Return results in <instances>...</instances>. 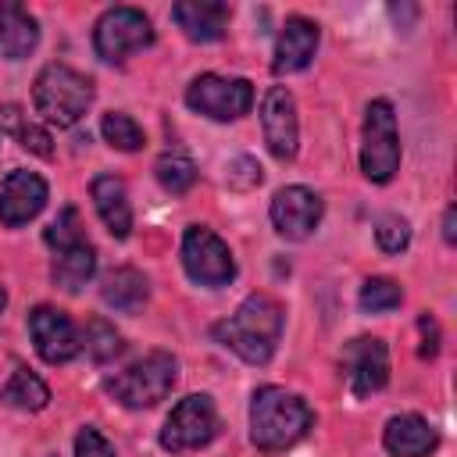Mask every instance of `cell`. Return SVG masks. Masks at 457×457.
<instances>
[{
  "label": "cell",
  "mask_w": 457,
  "mask_h": 457,
  "mask_svg": "<svg viewBox=\"0 0 457 457\" xmlns=\"http://www.w3.org/2000/svg\"><path fill=\"white\" fill-rule=\"evenodd\" d=\"M211 336L246 364H268L282 336V303L268 293H250L228 318H221Z\"/></svg>",
  "instance_id": "cell-1"
},
{
  "label": "cell",
  "mask_w": 457,
  "mask_h": 457,
  "mask_svg": "<svg viewBox=\"0 0 457 457\" xmlns=\"http://www.w3.org/2000/svg\"><path fill=\"white\" fill-rule=\"evenodd\" d=\"M314 428V411L303 396L282 386H261L250 396V439L261 453H282Z\"/></svg>",
  "instance_id": "cell-2"
},
{
  "label": "cell",
  "mask_w": 457,
  "mask_h": 457,
  "mask_svg": "<svg viewBox=\"0 0 457 457\" xmlns=\"http://www.w3.org/2000/svg\"><path fill=\"white\" fill-rule=\"evenodd\" d=\"M93 96H96L93 79L75 71L71 64H46L32 86L36 114H43V121L57 125V129L79 125L86 118V111L93 107Z\"/></svg>",
  "instance_id": "cell-3"
},
{
  "label": "cell",
  "mask_w": 457,
  "mask_h": 457,
  "mask_svg": "<svg viewBox=\"0 0 457 457\" xmlns=\"http://www.w3.org/2000/svg\"><path fill=\"white\" fill-rule=\"evenodd\" d=\"M175 382H179V361H175V353L154 350L143 361H136L125 371H118L114 378H107V393L121 407H129V411H146V407L161 403L171 393Z\"/></svg>",
  "instance_id": "cell-4"
},
{
  "label": "cell",
  "mask_w": 457,
  "mask_h": 457,
  "mask_svg": "<svg viewBox=\"0 0 457 457\" xmlns=\"http://www.w3.org/2000/svg\"><path fill=\"white\" fill-rule=\"evenodd\" d=\"M361 171L368 182L386 186L400 171V132L396 114L386 96L371 100L364 111V132H361Z\"/></svg>",
  "instance_id": "cell-5"
},
{
  "label": "cell",
  "mask_w": 457,
  "mask_h": 457,
  "mask_svg": "<svg viewBox=\"0 0 457 457\" xmlns=\"http://www.w3.org/2000/svg\"><path fill=\"white\" fill-rule=\"evenodd\" d=\"M182 268L196 286L221 289L236 278V257L228 243L207 228V225H189L182 236Z\"/></svg>",
  "instance_id": "cell-6"
},
{
  "label": "cell",
  "mask_w": 457,
  "mask_h": 457,
  "mask_svg": "<svg viewBox=\"0 0 457 457\" xmlns=\"http://www.w3.org/2000/svg\"><path fill=\"white\" fill-rule=\"evenodd\" d=\"M154 43V25L139 7H111L93 29V50L107 64L129 61V54Z\"/></svg>",
  "instance_id": "cell-7"
},
{
  "label": "cell",
  "mask_w": 457,
  "mask_h": 457,
  "mask_svg": "<svg viewBox=\"0 0 457 457\" xmlns=\"http://www.w3.org/2000/svg\"><path fill=\"white\" fill-rule=\"evenodd\" d=\"M218 436V407L207 393H189L186 400H179L161 428V446L168 453H186V450H200Z\"/></svg>",
  "instance_id": "cell-8"
},
{
  "label": "cell",
  "mask_w": 457,
  "mask_h": 457,
  "mask_svg": "<svg viewBox=\"0 0 457 457\" xmlns=\"http://www.w3.org/2000/svg\"><path fill=\"white\" fill-rule=\"evenodd\" d=\"M186 104H189V111H196L204 118L236 121V118L250 114V107H253V86L246 79H228V75L204 71V75H196L189 82Z\"/></svg>",
  "instance_id": "cell-9"
},
{
  "label": "cell",
  "mask_w": 457,
  "mask_h": 457,
  "mask_svg": "<svg viewBox=\"0 0 457 457\" xmlns=\"http://www.w3.org/2000/svg\"><path fill=\"white\" fill-rule=\"evenodd\" d=\"M29 336L36 343V353L46 364H68L82 350V339H79L71 318L50 303H39L29 311Z\"/></svg>",
  "instance_id": "cell-10"
},
{
  "label": "cell",
  "mask_w": 457,
  "mask_h": 457,
  "mask_svg": "<svg viewBox=\"0 0 457 457\" xmlns=\"http://www.w3.org/2000/svg\"><path fill=\"white\" fill-rule=\"evenodd\" d=\"M261 129L264 143L275 161H293L300 150V121H296V100L286 86H271L261 100Z\"/></svg>",
  "instance_id": "cell-11"
},
{
  "label": "cell",
  "mask_w": 457,
  "mask_h": 457,
  "mask_svg": "<svg viewBox=\"0 0 457 457\" xmlns=\"http://www.w3.org/2000/svg\"><path fill=\"white\" fill-rule=\"evenodd\" d=\"M321 211H325L321 196H318L314 189H307V186H286V189H278V193L271 196V207H268L275 232H278L282 239H289V243L307 239V236L318 228Z\"/></svg>",
  "instance_id": "cell-12"
},
{
  "label": "cell",
  "mask_w": 457,
  "mask_h": 457,
  "mask_svg": "<svg viewBox=\"0 0 457 457\" xmlns=\"http://www.w3.org/2000/svg\"><path fill=\"white\" fill-rule=\"evenodd\" d=\"M343 371L353 396H371L389 382V350L375 336H357L343 350Z\"/></svg>",
  "instance_id": "cell-13"
},
{
  "label": "cell",
  "mask_w": 457,
  "mask_h": 457,
  "mask_svg": "<svg viewBox=\"0 0 457 457\" xmlns=\"http://www.w3.org/2000/svg\"><path fill=\"white\" fill-rule=\"evenodd\" d=\"M46 182L36 175V171H11L4 182H0V225L7 228H18L25 221H32L43 207H46Z\"/></svg>",
  "instance_id": "cell-14"
},
{
  "label": "cell",
  "mask_w": 457,
  "mask_h": 457,
  "mask_svg": "<svg viewBox=\"0 0 457 457\" xmlns=\"http://www.w3.org/2000/svg\"><path fill=\"white\" fill-rule=\"evenodd\" d=\"M318 25L303 14H293L286 18L278 39H275V54H271V71L275 75H293V71H303L311 61H314V50H318Z\"/></svg>",
  "instance_id": "cell-15"
},
{
  "label": "cell",
  "mask_w": 457,
  "mask_h": 457,
  "mask_svg": "<svg viewBox=\"0 0 457 457\" xmlns=\"http://www.w3.org/2000/svg\"><path fill=\"white\" fill-rule=\"evenodd\" d=\"M175 25L186 32V39L193 43H214L225 36L232 7L225 0H182L171 7Z\"/></svg>",
  "instance_id": "cell-16"
},
{
  "label": "cell",
  "mask_w": 457,
  "mask_h": 457,
  "mask_svg": "<svg viewBox=\"0 0 457 457\" xmlns=\"http://www.w3.org/2000/svg\"><path fill=\"white\" fill-rule=\"evenodd\" d=\"M382 446L393 457H428L439 446V432L421 414H393L382 428Z\"/></svg>",
  "instance_id": "cell-17"
},
{
  "label": "cell",
  "mask_w": 457,
  "mask_h": 457,
  "mask_svg": "<svg viewBox=\"0 0 457 457\" xmlns=\"http://www.w3.org/2000/svg\"><path fill=\"white\" fill-rule=\"evenodd\" d=\"M93 207L104 221V228L114 236V239H125L132 232V204H129V189L118 175H96L93 186Z\"/></svg>",
  "instance_id": "cell-18"
},
{
  "label": "cell",
  "mask_w": 457,
  "mask_h": 457,
  "mask_svg": "<svg viewBox=\"0 0 457 457\" xmlns=\"http://www.w3.org/2000/svg\"><path fill=\"white\" fill-rule=\"evenodd\" d=\"M39 43V25L36 18L14 4V0H0V57L7 61H21L36 50Z\"/></svg>",
  "instance_id": "cell-19"
},
{
  "label": "cell",
  "mask_w": 457,
  "mask_h": 457,
  "mask_svg": "<svg viewBox=\"0 0 457 457\" xmlns=\"http://www.w3.org/2000/svg\"><path fill=\"white\" fill-rule=\"evenodd\" d=\"M146 296H150V282H146V275L139 268L121 264V268H111L100 278V300L107 307H114V311L132 314V311H139L146 303Z\"/></svg>",
  "instance_id": "cell-20"
},
{
  "label": "cell",
  "mask_w": 457,
  "mask_h": 457,
  "mask_svg": "<svg viewBox=\"0 0 457 457\" xmlns=\"http://www.w3.org/2000/svg\"><path fill=\"white\" fill-rule=\"evenodd\" d=\"M96 271V250L89 239L68 246V250H57L54 253V264H50V278L54 286H61L64 293H79Z\"/></svg>",
  "instance_id": "cell-21"
},
{
  "label": "cell",
  "mask_w": 457,
  "mask_h": 457,
  "mask_svg": "<svg viewBox=\"0 0 457 457\" xmlns=\"http://www.w3.org/2000/svg\"><path fill=\"white\" fill-rule=\"evenodd\" d=\"M0 400L14 411H25V414H36L50 403V389L39 375H32L29 368H14V375L7 378V386L0 389Z\"/></svg>",
  "instance_id": "cell-22"
},
{
  "label": "cell",
  "mask_w": 457,
  "mask_h": 457,
  "mask_svg": "<svg viewBox=\"0 0 457 457\" xmlns=\"http://www.w3.org/2000/svg\"><path fill=\"white\" fill-rule=\"evenodd\" d=\"M154 175H157L161 189H168V193L182 196V193H186V189L196 182V164H193V161H189L182 150H168V154H161V157H157Z\"/></svg>",
  "instance_id": "cell-23"
},
{
  "label": "cell",
  "mask_w": 457,
  "mask_h": 457,
  "mask_svg": "<svg viewBox=\"0 0 457 457\" xmlns=\"http://www.w3.org/2000/svg\"><path fill=\"white\" fill-rule=\"evenodd\" d=\"M0 125L11 129V132L18 136V143H21L25 150H32L36 157H54V139H50V132L39 129V125H32V121H25L14 104L0 107Z\"/></svg>",
  "instance_id": "cell-24"
},
{
  "label": "cell",
  "mask_w": 457,
  "mask_h": 457,
  "mask_svg": "<svg viewBox=\"0 0 457 457\" xmlns=\"http://www.w3.org/2000/svg\"><path fill=\"white\" fill-rule=\"evenodd\" d=\"M100 136H104L114 150H125V154H132V150H139V146L146 143L139 121H136L132 114H125V111H107V114L100 118Z\"/></svg>",
  "instance_id": "cell-25"
},
{
  "label": "cell",
  "mask_w": 457,
  "mask_h": 457,
  "mask_svg": "<svg viewBox=\"0 0 457 457\" xmlns=\"http://www.w3.org/2000/svg\"><path fill=\"white\" fill-rule=\"evenodd\" d=\"M82 346H86V353L96 361V364H107V361H114L118 353H121V336H118V328L107 321V318H89L86 321V339H82Z\"/></svg>",
  "instance_id": "cell-26"
},
{
  "label": "cell",
  "mask_w": 457,
  "mask_h": 457,
  "mask_svg": "<svg viewBox=\"0 0 457 457\" xmlns=\"http://www.w3.org/2000/svg\"><path fill=\"white\" fill-rule=\"evenodd\" d=\"M400 300H403V289H400L393 278H386V275L368 278V282L361 286V296H357V303H361L364 314L393 311V307H400Z\"/></svg>",
  "instance_id": "cell-27"
},
{
  "label": "cell",
  "mask_w": 457,
  "mask_h": 457,
  "mask_svg": "<svg viewBox=\"0 0 457 457\" xmlns=\"http://www.w3.org/2000/svg\"><path fill=\"white\" fill-rule=\"evenodd\" d=\"M43 239H46V246H50L54 253H57V250H68V246H75V243H82V239H86V232H82L79 211H75V207H61V214L46 225Z\"/></svg>",
  "instance_id": "cell-28"
},
{
  "label": "cell",
  "mask_w": 457,
  "mask_h": 457,
  "mask_svg": "<svg viewBox=\"0 0 457 457\" xmlns=\"http://www.w3.org/2000/svg\"><path fill=\"white\" fill-rule=\"evenodd\" d=\"M375 243H378V250H386V253L407 250V243H411V225H407V218H400V214H382V218L375 221Z\"/></svg>",
  "instance_id": "cell-29"
},
{
  "label": "cell",
  "mask_w": 457,
  "mask_h": 457,
  "mask_svg": "<svg viewBox=\"0 0 457 457\" xmlns=\"http://www.w3.org/2000/svg\"><path fill=\"white\" fill-rule=\"evenodd\" d=\"M75 457H118V453H114V446L107 443L104 432H96L93 425H86L75 436Z\"/></svg>",
  "instance_id": "cell-30"
},
{
  "label": "cell",
  "mask_w": 457,
  "mask_h": 457,
  "mask_svg": "<svg viewBox=\"0 0 457 457\" xmlns=\"http://www.w3.org/2000/svg\"><path fill=\"white\" fill-rule=\"evenodd\" d=\"M261 179H264V171H261V164H257L253 157H236V161L228 164V186H236V189L261 186Z\"/></svg>",
  "instance_id": "cell-31"
},
{
  "label": "cell",
  "mask_w": 457,
  "mask_h": 457,
  "mask_svg": "<svg viewBox=\"0 0 457 457\" xmlns=\"http://www.w3.org/2000/svg\"><path fill=\"white\" fill-rule=\"evenodd\" d=\"M418 332H421L418 353H421V357H436V353H439V328H436V321H432L428 314L418 318Z\"/></svg>",
  "instance_id": "cell-32"
},
{
  "label": "cell",
  "mask_w": 457,
  "mask_h": 457,
  "mask_svg": "<svg viewBox=\"0 0 457 457\" xmlns=\"http://www.w3.org/2000/svg\"><path fill=\"white\" fill-rule=\"evenodd\" d=\"M453 218H457V211L446 207V211H443V239H446V243H457V228H453L457 221H453Z\"/></svg>",
  "instance_id": "cell-33"
},
{
  "label": "cell",
  "mask_w": 457,
  "mask_h": 457,
  "mask_svg": "<svg viewBox=\"0 0 457 457\" xmlns=\"http://www.w3.org/2000/svg\"><path fill=\"white\" fill-rule=\"evenodd\" d=\"M7 307V293H4V286H0V311Z\"/></svg>",
  "instance_id": "cell-34"
}]
</instances>
